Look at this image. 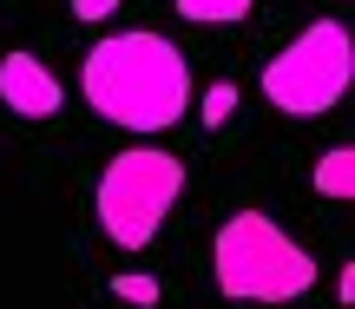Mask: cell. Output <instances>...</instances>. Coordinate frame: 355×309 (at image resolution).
Wrapping results in <instances>:
<instances>
[{"label":"cell","mask_w":355,"mask_h":309,"mask_svg":"<svg viewBox=\"0 0 355 309\" xmlns=\"http://www.w3.org/2000/svg\"><path fill=\"white\" fill-rule=\"evenodd\" d=\"M79 92L105 125L152 139L191 112V66L178 53V39L152 33V26H125V33H105L99 46H86Z\"/></svg>","instance_id":"1"},{"label":"cell","mask_w":355,"mask_h":309,"mask_svg":"<svg viewBox=\"0 0 355 309\" xmlns=\"http://www.w3.org/2000/svg\"><path fill=\"white\" fill-rule=\"evenodd\" d=\"M211 276H217V297L224 303H296L316 290V257L283 231L277 218L263 211H237L224 218L211 244Z\"/></svg>","instance_id":"2"},{"label":"cell","mask_w":355,"mask_h":309,"mask_svg":"<svg viewBox=\"0 0 355 309\" xmlns=\"http://www.w3.org/2000/svg\"><path fill=\"white\" fill-rule=\"evenodd\" d=\"M184 197V165L178 152H158V145H132L105 165L99 191H92V211H99V231L112 237L119 250H145L165 218Z\"/></svg>","instance_id":"3"},{"label":"cell","mask_w":355,"mask_h":309,"mask_svg":"<svg viewBox=\"0 0 355 309\" xmlns=\"http://www.w3.org/2000/svg\"><path fill=\"white\" fill-rule=\"evenodd\" d=\"M355 79V46L343 20H316L263 66V99L277 105L283 118H322L343 105Z\"/></svg>","instance_id":"4"},{"label":"cell","mask_w":355,"mask_h":309,"mask_svg":"<svg viewBox=\"0 0 355 309\" xmlns=\"http://www.w3.org/2000/svg\"><path fill=\"white\" fill-rule=\"evenodd\" d=\"M0 105L20 112V118H60L66 92H60V79H53L46 60H33V53H7V60H0Z\"/></svg>","instance_id":"5"},{"label":"cell","mask_w":355,"mask_h":309,"mask_svg":"<svg viewBox=\"0 0 355 309\" xmlns=\"http://www.w3.org/2000/svg\"><path fill=\"white\" fill-rule=\"evenodd\" d=\"M316 191L336 197V204L355 197V145H329V152L316 158Z\"/></svg>","instance_id":"6"},{"label":"cell","mask_w":355,"mask_h":309,"mask_svg":"<svg viewBox=\"0 0 355 309\" xmlns=\"http://www.w3.org/2000/svg\"><path fill=\"white\" fill-rule=\"evenodd\" d=\"M171 7L184 13L191 26H230V20H243L257 0H171Z\"/></svg>","instance_id":"7"},{"label":"cell","mask_w":355,"mask_h":309,"mask_svg":"<svg viewBox=\"0 0 355 309\" xmlns=\"http://www.w3.org/2000/svg\"><path fill=\"white\" fill-rule=\"evenodd\" d=\"M105 290H112L119 303H139V309H158V276H139V270H119V276H112V283H105Z\"/></svg>","instance_id":"8"},{"label":"cell","mask_w":355,"mask_h":309,"mask_svg":"<svg viewBox=\"0 0 355 309\" xmlns=\"http://www.w3.org/2000/svg\"><path fill=\"white\" fill-rule=\"evenodd\" d=\"M230 112H237V86H230V79H217V86L198 99V118H204V125H224Z\"/></svg>","instance_id":"9"},{"label":"cell","mask_w":355,"mask_h":309,"mask_svg":"<svg viewBox=\"0 0 355 309\" xmlns=\"http://www.w3.org/2000/svg\"><path fill=\"white\" fill-rule=\"evenodd\" d=\"M112 13H119V0H73V20H112Z\"/></svg>","instance_id":"10"}]
</instances>
